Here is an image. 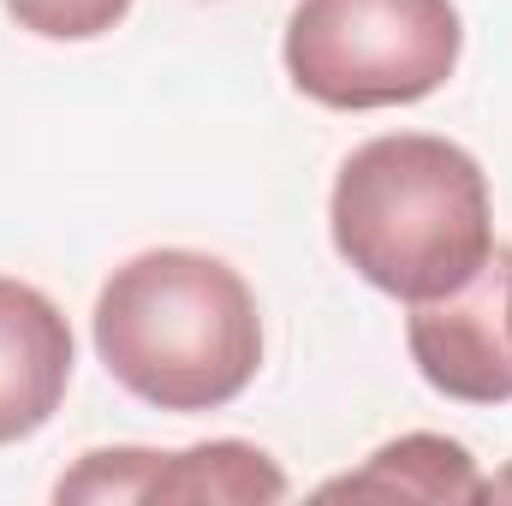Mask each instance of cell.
<instances>
[{
  "instance_id": "9",
  "label": "cell",
  "mask_w": 512,
  "mask_h": 506,
  "mask_svg": "<svg viewBox=\"0 0 512 506\" xmlns=\"http://www.w3.org/2000/svg\"><path fill=\"white\" fill-rule=\"evenodd\" d=\"M483 501H512V471H501V477L483 483Z\"/></svg>"
},
{
  "instance_id": "6",
  "label": "cell",
  "mask_w": 512,
  "mask_h": 506,
  "mask_svg": "<svg viewBox=\"0 0 512 506\" xmlns=\"http://www.w3.org/2000/svg\"><path fill=\"white\" fill-rule=\"evenodd\" d=\"M72 387V328L48 292L0 274V447L36 435Z\"/></svg>"
},
{
  "instance_id": "7",
  "label": "cell",
  "mask_w": 512,
  "mask_h": 506,
  "mask_svg": "<svg viewBox=\"0 0 512 506\" xmlns=\"http://www.w3.org/2000/svg\"><path fill=\"white\" fill-rule=\"evenodd\" d=\"M322 501H483V477L465 441L417 429L376 447L358 471L322 483Z\"/></svg>"
},
{
  "instance_id": "5",
  "label": "cell",
  "mask_w": 512,
  "mask_h": 506,
  "mask_svg": "<svg viewBox=\"0 0 512 506\" xmlns=\"http://www.w3.org/2000/svg\"><path fill=\"white\" fill-rule=\"evenodd\" d=\"M54 501H179V506H245L286 501V471L251 441H203L185 453L102 447L54 483Z\"/></svg>"
},
{
  "instance_id": "3",
  "label": "cell",
  "mask_w": 512,
  "mask_h": 506,
  "mask_svg": "<svg viewBox=\"0 0 512 506\" xmlns=\"http://www.w3.org/2000/svg\"><path fill=\"white\" fill-rule=\"evenodd\" d=\"M465 48L453 0H298L286 24V72L298 96L370 114L435 96Z\"/></svg>"
},
{
  "instance_id": "4",
  "label": "cell",
  "mask_w": 512,
  "mask_h": 506,
  "mask_svg": "<svg viewBox=\"0 0 512 506\" xmlns=\"http://www.w3.org/2000/svg\"><path fill=\"white\" fill-rule=\"evenodd\" d=\"M405 346L417 376L459 405H507L512 399V245H495L489 262L441 292L411 304Z\"/></svg>"
},
{
  "instance_id": "8",
  "label": "cell",
  "mask_w": 512,
  "mask_h": 506,
  "mask_svg": "<svg viewBox=\"0 0 512 506\" xmlns=\"http://www.w3.org/2000/svg\"><path fill=\"white\" fill-rule=\"evenodd\" d=\"M6 12L18 18V30L48 36V42H90L108 36L131 12V0H6Z\"/></svg>"
},
{
  "instance_id": "2",
  "label": "cell",
  "mask_w": 512,
  "mask_h": 506,
  "mask_svg": "<svg viewBox=\"0 0 512 506\" xmlns=\"http://www.w3.org/2000/svg\"><path fill=\"white\" fill-rule=\"evenodd\" d=\"M96 352L155 411H221L262 370L256 292L209 251H143L96 292Z\"/></svg>"
},
{
  "instance_id": "1",
  "label": "cell",
  "mask_w": 512,
  "mask_h": 506,
  "mask_svg": "<svg viewBox=\"0 0 512 506\" xmlns=\"http://www.w3.org/2000/svg\"><path fill=\"white\" fill-rule=\"evenodd\" d=\"M334 251L399 304L465 286L495 251L489 173L435 131H387L346 155L328 197Z\"/></svg>"
}]
</instances>
